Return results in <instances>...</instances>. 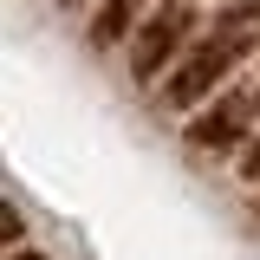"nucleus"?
Here are the masks:
<instances>
[{
    "label": "nucleus",
    "instance_id": "nucleus-1",
    "mask_svg": "<svg viewBox=\"0 0 260 260\" xmlns=\"http://www.w3.org/2000/svg\"><path fill=\"white\" fill-rule=\"evenodd\" d=\"M234 59H241V32H215L202 52H189V59L169 72V91H162V98H169L176 111L202 104V98H208V91H215V85L228 78V65H234Z\"/></svg>",
    "mask_w": 260,
    "mask_h": 260
},
{
    "label": "nucleus",
    "instance_id": "nucleus-3",
    "mask_svg": "<svg viewBox=\"0 0 260 260\" xmlns=\"http://www.w3.org/2000/svg\"><path fill=\"white\" fill-rule=\"evenodd\" d=\"M143 39H137V52H130V65H137V78H156V65L176 52V39H182V13L169 7V13H156V20H143Z\"/></svg>",
    "mask_w": 260,
    "mask_h": 260
},
{
    "label": "nucleus",
    "instance_id": "nucleus-5",
    "mask_svg": "<svg viewBox=\"0 0 260 260\" xmlns=\"http://www.w3.org/2000/svg\"><path fill=\"white\" fill-rule=\"evenodd\" d=\"M247 176H254V182H260V143H254V156H247Z\"/></svg>",
    "mask_w": 260,
    "mask_h": 260
},
{
    "label": "nucleus",
    "instance_id": "nucleus-2",
    "mask_svg": "<svg viewBox=\"0 0 260 260\" xmlns=\"http://www.w3.org/2000/svg\"><path fill=\"white\" fill-rule=\"evenodd\" d=\"M247 117H254L247 98H215V104L189 124V143H195V150H228V143L247 137Z\"/></svg>",
    "mask_w": 260,
    "mask_h": 260
},
{
    "label": "nucleus",
    "instance_id": "nucleus-6",
    "mask_svg": "<svg viewBox=\"0 0 260 260\" xmlns=\"http://www.w3.org/2000/svg\"><path fill=\"white\" fill-rule=\"evenodd\" d=\"M7 260H46V254H20V247H13V254H7Z\"/></svg>",
    "mask_w": 260,
    "mask_h": 260
},
{
    "label": "nucleus",
    "instance_id": "nucleus-4",
    "mask_svg": "<svg viewBox=\"0 0 260 260\" xmlns=\"http://www.w3.org/2000/svg\"><path fill=\"white\" fill-rule=\"evenodd\" d=\"M137 7H143V0H104L98 20H91V39L98 46H117V39L130 32V20H137Z\"/></svg>",
    "mask_w": 260,
    "mask_h": 260
}]
</instances>
